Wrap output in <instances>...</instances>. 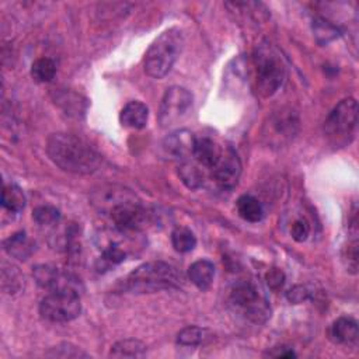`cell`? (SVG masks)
Returning a JSON list of instances; mask_svg holds the SVG:
<instances>
[{"mask_svg": "<svg viewBox=\"0 0 359 359\" xmlns=\"http://www.w3.org/2000/svg\"><path fill=\"white\" fill-rule=\"evenodd\" d=\"M47 152L59 169L73 174H91L101 165L98 152L87 141L73 134L51 135Z\"/></svg>", "mask_w": 359, "mask_h": 359, "instance_id": "cell-1", "label": "cell"}, {"mask_svg": "<svg viewBox=\"0 0 359 359\" xmlns=\"http://www.w3.org/2000/svg\"><path fill=\"white\" fill-rule=\"evenodd\" d=\"M125 285L134 293H152L180 288L183 285V275L169 263L151 261L132 271Z\"/></svg>", "mask_w": 359, "mask_h": 359, "instance_id": "cell-2", "label": "cell"}, {"mask_svg": "<svg viewBox=\"0 0 359 359\" xmlns=\"http://www.w3.org/2000/svg\"><path fill=\"white\" fill-rule=\"evenodd\" d=\"M253 66L257 91L263 97L274 96L287 77V65L282 55L271 44H261L253 55Z\"/></svg>", "mask_w": 359, "mask_h": 359, "instance_id": "cell-3", "label": "cell"}, {"mask_svg": "<svg viewBox=\"0 0 359 359\" xmlns=\"http://www.w3.org/2000/svg\"><path fill=\"white\" fill-rule=\"evenodd\" d=\"M184 45L183 33L177 29L160 34L145 56V70L153 79L165 77L174 66Z\"/></svg>", "mask_w": 359, "mask_h": 359, "instance_id": "cell-4", "label": "cell"}, {"mask_svg": "<svg viewBox=\"0 0 359 359\" xmlns=\"http://www.w3.org/2000/svg\"><path fill=\"white\" fill-rule=\"evenodd\" d=\"M231 307L246 320L261 324L271 316V307L261 288L250 280H240L233 284L229 296Z\"/></svg>", "mask_w": 359, "mask_h": 359, "instance_id": "cell-5", "label": "cell"}, {"mask_svg": "<svg viewBox=\"0 0 359 359\" xmlns=\"http://www.w3.org/2000/svg\"><path fill=\"white\" fill-rule=\"evenodd\" d=\"M82 312L80 295L70 291H54L40 303V314L51 323H68Z\"/></svg>", "mask_w": 359, "mask_h": 359, "instance_id": "cell-6", "label": "cell"}, {"mask_svg": "<svg viewBox=\"0 0 359 359\" xmlns=\"http://www.w3.org/2000/svg\"><path fill=\"white\" fill-rule=\"evenodd\" d=\"M192 94L180 86L166 90L159 109V123L162 128H173L183 123L192 109Z\"/></svg>", "mask_w": 359, "mask_h": 359, "instance_id": "cell-7", "label": "cell"}, {"mask_svg": "<svg viewBox=\"0 0 359 359\" xmlns=\"http://www.w3.org/2000/svg\"><path fill=\"white\" fill-rule=\"evenodd\" d=\"M358 124V102L355 98H345L330 112L324 123L328 138L337 142H346L355 134Z\"/></svg>", "mask_w": 359, "mask_h": 359, "instance_id": "cell-8", "label": "cell"}, {"mask_svg": "<svg viewBox=\"0 0 359 359\" xmlns=\"http://www.w3.org/2000/svg\"><path fill=\"white\" fill-rule=\"evenodd\" d=\"M34 278L37 284L48 289L51 292L54 291H70L80 295V292L84 289L82 281L75 277L70 273L61 271L56 267L52 266H37L34 268Z\"/></svg>", "mask_w": 359, "mask_h": 359, "instance_id": "cell-9", "label": "cell"}, {"mask_svg": "<svg viewBox=\"0 0 359 359\" xmlns=\"http://www.w3.org/2000/svg\"><path fill=\"white\" fill-rule=\"evenodd\" d=\"M242 174V163L233 148L226 146L220 162L212 170V178L222 190H231Z\"/></svg>", "mask_w": 359, "mask_h": 359, "instance_id": "cell-10", "label": "cell"}, {"mask_svg": "<svg viewBox=\"0 0 359 359\" xmlns=\"http://www.w3.org/2000/svg\"><path fill=\"white\" fill-rule=\"evenodd\" d=\"M134 201H138L137 195L131 190L119 185L101 187L91 195V204L105 215H108L116 206Z\"/></svg>", "mask_w": 359, "mask_h": 359, "instance_id": "cell-11", "label": "cell"}, {"mask_svg": "<svg viewBox=\"0 0 359 359\" xmlns=\"http://www.w3.org/2000/svg\"><path fill=\"white\" fill-rule=\"evenodd\" d=\"M195 139L197 137L192 132L187 130H178L165 138L162 148L165 155L170 159L185 162L194 153Z\"/></svg>", "mask_w": 359, "mask_h": 359, "instance_id": "cell-12", "label": "cell"}, {"mask_svg": "<svg viewBox=\"0 0 359 359\" xmlns=\"http://www.w3.org/2000/svg\"><path fill=\"white\" fill-rule=\"evenodd\" d=\"M224 148L220 146L213 138L204 135V137H199L195 139L192 156L195 158V160L199 166L212 171L220 162Z\"/></svg>", "mask_w": 359, "mask_h": 359, "instance_id": "cell-13", "label": "cell"}, {"mask_svg": "<svg viewBox=\"0 0 359 359\" xmlns=\"http://www.w3.org/2000/svg\"><path fill=\"white\" fill-rule=\"evenodd\" d=\"M149 119V108L141 101L128 102L121 114H119V123L123 127L130 130H142L146 127Z\"/></svg>", "mask_w": 359, "mask_h": 359, "instance_id": "cell-14", "label": "cell"}, {"mask_svg": "<svg viewBox=\"0 0 359 359\" xmlns=\"http://www.w3.org/2000/svg\"><path fill=\"white\" fill-rule=\"evenodd\" d=\"M330 338L339 345H355L358 341V323L352 317H339L330 327Z\"/></svg>", "mask_w": 359, "mask_h": 359, "instance_id": "cell-15", "label": "cell"}, {"mask_svg": "<svg viewBox=\"0 0 359 359\" xmlns=\"http://www.w3.org/2000/svg\"><path fill=\"white\" fill-rule=\"evenodd\" d=\"M5 252L17 260H27L33 253H34V243L30 240L29 236L24 231L15 233L10 236L8 240L3 243Z\"/></svg>", "mask_w": 359, "mask_h": 359, "instance_id": "cell-16", "label": "cell"}, {"mask_svg": "<svg viewBox=\"0 0 359 359\" xmlns=\"http://www.w3.org/2000/svg\"><path fill=\"white\" fill-rule=\"evenodd\" d=\"M188 277L199 291H208L213 284L215 266L208 260H198L188 268Z\"/></svg>", "mask_w": 359, "mask_h": 359, "instance_id": "cell-17", "label": "cell"}, {"mask_svg": "<svg viewBox=\"0 0 359 359\" xmlns=\"http://www.w3.org/2000/svg\"><path fill=\"white\" fill-rule=\"evenodd\" d=\"M237 212L250 223H257L264 217V206L253 195H242L237 199Z\"/></svg>", "mask_w": 359, "mask_h": 359, "instance_id": "cell-18", "label": "cell"}, {"mask_svg": "<svg viewBox=\"0 0 359 359\" xmlns=\"http://www.w3.org/2000/svg\"><path fill=\"white\" fill-rule=\"evenodd\" d=\"M146 355V345L139 339H123L112 345L109 356L114 358H144Z\"/></svg>", "mask_w": 359, "mask_h": 359, "instance_id": "cell-19", "label": "cell"}, {"mask_svg": "<svg viewBox=\"0 0 359 359\" xmlns=\"http://www.w3.org/2000/svg\"><path fill=\"white\" fill-rule=\"evenodd\" d=\"M298 118L293 112L287 111V112H280L273 116L271 119V130L281 138L292 137L296 132L298 128Z\"/></svg>", "mask_w": 359, "mask_h": 359, "instance_id": "cell-20", "label": "cell"}, {"mask_svg": "<svg viewBox=\"0 0 359 359\" xmlns=\"http://www.w3.org/2000/svg\"><path fill=\"white\" fill-rule=\"evenodd\" d=\"M178 176L185 187L190 190H199L205 184V176L202 170L197 165L187 160L181 162V165L178 166Z\"/></svg>", "mask_w": 359, "mask_h": 359, "instance_id": "cell-21", "label": "cell"}, {"mask_svg": "<svg viewBox=\"0 0 359 359\" xmlns=\"http://www.w3.org/2000/svg\"><path fill=\"white\" fill-rule=\"evenodd\" d=\"M2 205L5 209L19 213L26 206V195L23 190L16 184H9L3 187L2 192Z\"/></svg>", "mask_w": 359, "mask_h": 359, "instance_id": "cell-22", "label": "cell"}, {"mask_svg": "<svg viewBox=\"0 0 359 359\" xmlns=\"http://www.w3.org/2000/svg\"><path fill=\"white\" fill-rule=\"evenodd\" d=\"M171 245L178 253H190L197 246V237L188 227H177L171 233Z\"/></svg>", "mask_w": 359, "mask_h": 359, "instance_id": "cell-23", "label": "cell"}, {"mask_svg": "<svg viewBox=\"0 0 359 359\" xmlns=\"http://www.w3.org/2000/svg\"><path fill=\"white\" fill-rule=\"evenodd\" d=\"M56 75V65L49 58H40L31 66V76L38 83H49Z\"/></svg>", "mask_w": 359, "mask_h": 359, "instance_id": "cell-24", "label": "cell"}, {"mask_svg": "<svg viewBox=\"0 0 359 359\" xmlns=\"http://www.w3.org/2000/svg\"><path fill=\"white\" fill-rule=\"evenodd\" d=\"M206 330L197 327V326H190L183 328L178 335H177V342L183 346H198L201 345L205 338H206Z\"/></svg>", "mask_w": 359, "mask_h": 359, "instance_id": "cell-25", "label": "cell"}, {"mask_svg": "<svg viewBox=\"0 0 359 359\" xmlns=\"http://www.w3.org/2000/svg\"><path fill=\"white\" fill-rule=\"evenodd\" d=\"M313 23H314L313 24L314 37L320 44H328L330 41L335 40L339 36L338 29L324 19H316Z\"/></svg>", "mask_w": 359, "mask_h": 359, "instance_id": "cell-26", "label": "cell"}, {"mask_svg": "<svg viewBox=\"0 0 359 359\" xmlns=\"http://www.w3.org/2000/svg\"><path fill=\"white\" fill-rule=\"evenodd\" d=\"M2 277H3V288H5L9 293H16V292H19V291L22 289L24 278H23V275L20 274L19 268L3 263Z\"/></svg>", "mask_w": 359, "mask_h": 359, "instance_id": "cell-27", "label": "cell"}, {"mask_svg": "<svg viewBox=\"0 0 359 359\" xmlns=\"http://www.w3.org/2000/svg\"><path fill=\"white\" fill-rule=\"evenodd\" d=\"M33 219L40 226H55L61 220V212L55 206L51 205H41L34 209Z\"/></svg>", "mask_w": 359, "mask_h": 359, "instance_id": "cell-28", "label": "cell"}, {"mask_svg": "<svg viewBox=\"0 0 359 359\" xmlns=\"http://www.w3.org/2000/svg\"><path fill=\"white\" fill-rule=\"evenodd\" d=\"M47 356H51V358H89V353L82 351L80 348L72 345V344H68V342H63V344H59L56 346H54L48 353Z\"/></svg>", "mask_w": 359, "mask_h": 359, "instance_id": "cell-29", "label": "cell"}, {"mask_svg": "<svg viewBox=\"0 0 359 359\" xmlns=\"http://www.w3.org/2000/svg\"><path fill=\"white\" fill-rule=\"evenodd\" d=\"M342 257H344V263H345L348 271L352 274H356L358 273V257H359L356 236H353L351 240H348V245L344 249Z\"/></svg>", "mask_w": 359, "mask_h": 359, "instance_id": "cell-30", "label": "cell"}, {"mask_svg": "<svg viewBox=\"0 0 359 359\" xmlns=\"http://www.w3.org/2000/svg\"><path fill=\"white\" fill-rule=\"evenodd\" d=\"M292 238L298 243H303L307 240V237L310 234V226L306 219H298L293 222L292 229H291Z\"/></svg>", "mask_w": 359, "mask_h": 359, "instance_id": "cell-31", "label": "cell"}, {"mask_svg": "<svg viewBox=\"0 0 359 359\" xmlns=\"http://www.w3.org/2000/svg\"><path fill=\"white\" fill-rule=\"evenodd\" d=\"M285 274L284 271H281L280 268H271L267 274H266V281L270 289L273 291H280L282 289V287L285 285Z\"/></svg>", "mask_w": 359, "mask_h": 359, "instance_id": "cell-32", "label": "cell"}, {"mask_svg": "<svg viewBox=\"0 0 359 359\" xmlns=\"http://www.w3.org/2000/svg\"><path fill=\"white\" fill-rule=\"evenodd\" d=\"M309 296H310V292L307 291L306 287H302V285H296L287 292V299L295 305L303 303L305 300L309 299Z\"/></svg>", "mask_w": 359, "mask_h": 359, "instance_id": "cell-33", "label": "cell"}, {"mask_svg": "<svg viewBox=\"0 0 359 359\" xmlns=\"http://www.w3.org/2000/svg\"><path fill=\"white\" fill-rule=\"evenodd\" d=\"M267 355L273 356V358H285V359L296 356V353L291 348H287V346H277V348H274V351H271V352L268 351Z\"/></svg>", "mask_w": 359, "mask_h": 359, "instance_id": "cell-34", "label": "cell"}]
</instances>
